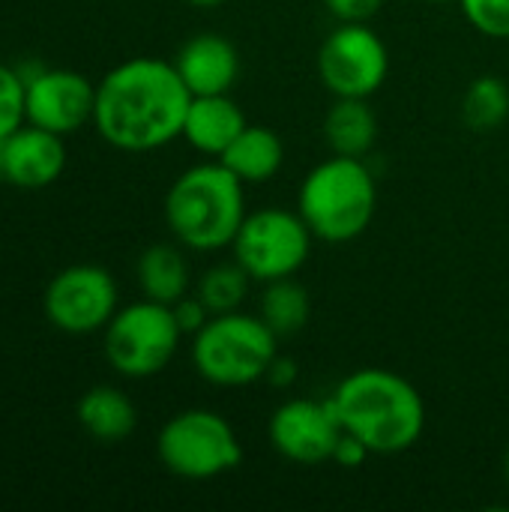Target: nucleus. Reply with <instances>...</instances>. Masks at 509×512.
I'll list each match as a JSON object with an SVG mask.
<instances>
[{
    "label": "nucleus",
    "mask_w": 509,
    "mask_h": 512,
    "mask_svg": "<svg viewBox=\"0 0 509 512\" xmlns=\"http://www.w3.org/2000/svg\"><path fill=\"white\" fill-rule=\"evenodd\" d=\"M192 93L174 63L132 57L96 84V132L123 153H147L183 135Z\"/></svg>",
    "instance_id": "1"
},
{
    "label": "nucleus",
    "mask_w": 509,
    "mask_h": 512,
    "mask_svg": "<svg viewBox=\"0 0 509 512\" xmlns=\"http://www.w3.org/2000/svg\"><path fill=\"white\" fill-rule=\"evenodd\" d=\"M342 432L357 438L372 456L411 450L426 429L420 390L399 372L366 366L339 381L330 396Z\"/></svg>",
    "instance_id": "2"
},
{
    "label": "nucleus",
    "mask_w": 509,
    "mask_h": 512,
    "mask_svg": "<svg viewBox=\"0 0 509 512\" xmlns=\"http://www.w3.org/2000/svg\"><path fill=\"white\" fill-rule=\"evenodd\" d=\"M246 219V183L219 159L186 168L165 195V222L192 252H219L234 243Z\"/></svg>",
    "instance_id": "3"
},
{
    "label": "nucleus",
    "mask_w": 509,
    "mask_h": 512,
    "mask_svg": "<svg viewBox=\"0 0 509 512\" xmlns=\"http://www.w3.org/2000/svg\"><path fill=\"white\" fill-rule=\"evenodd\" d=\"M378 207V186L363 159L330 156L318 162L300 183L297 213L324 243L357 240Z\"/></svg>",
    "instance_id": "4"
},
{
    "label": "nucleus",
    "mask_w": 509,
    "mask_h": 512,
    "mask_svg": "<svg viewBox=\"0 0 509 512\" xmlns=\"http://www.w3.org/2000/svg\"><path fill=\"white\" fill-rule=\"evenodd\" d=\"M279 354V336L246 312L213 315L192 336V366L213 387H249L267 378Z\"/></svg>",
    "instance_id": "5"
},
{
    "label": "nucleus",
    "mask_w": 509,
    "mask_h": 512,
    "mask_svg": "<svg viewBox=\"0 0 509 512\" xmlns=\"http://www.w3.org/2000/svg\"><path fill=\"white\" fill-rule=\"evenodd\" d=\"M156 453L165 471L180 480H216L243 462V444L234 426L207 408L174 414L156 438Z\"/></svg>",
    "instance_id": "6"
},
{
    "label": "nucleus",
    "mask_w": 509,
    "mask_h": 512,
    "mask_svg": "<svg viewBox=\"0 0 509 512\" xmlns=\"http://www.w3.org/2000/svg\"><path fill=\"white\" fill-rule=\"evenodd\" d=\"M105 333V360L123 378H153L174 360L183 330L174 309L156 300H138L114 312Z\"/></svg>",
    "instance_id": "7"
},
{
    "label": "nucleus",
    "mask_w": 509,
    "mask_h": 512,
    "mask_svg": "<svg viewBox=\"0 0 509 512\" xmlns=\"http://www.w3.org/2000/svg\"><path fill=\"white\" fill-rule=\"evenodd\" d=\"M315 234L303 222V216L282 207H267L246 213L231 252L234 261L252 276V282H276L285 276H294L309 252H312Z\"/></svg>",
    "instance_id": "8"
},
{
    "label": "nucleus",
    "mask_w": 509,
    "mask_h": 512,
    "mask_svg": "<svg viewBox=\"0 0 509 512\" xmlns=\"http://www.w3.org/2000/svg\"><path fill=\"white\" fill-rule=\"evenodd\" d=\"M390 72V51L366 21H342L318 51V75L336 99H369Z\"/></svg>",
    "instance_id": "9"
},
{
    "label": "nucleus",
    "mask_w": 509,
    "mask_h": 512,
    "mask_svg": "<svg viewBox=\"0 0 509 512\" xmlns=\"http://www.w3.org/2000/svg\"><path fill=\"white\" fill-rule=\"evenodd\" d=\"M42 309L51 327L69 336L105 330L117 312V282L99 264H72L48 282Z\"/></svg>",
    "instance_id": "10"
},
{
    "label": "nucleus",
    "mask_w": 509,
    "mask_h": 512,
    "mask_svg": "<svg viewBox=\"0 0 509 512\" xmlns=\"http://www.w3.org/2000/svg\"><path fill=\"white\" fill-rule=\"evenodd\" d=\"M342 435L345 432L330 399H288L273 411L267 423V438L273 450L285 462L306 468L333 462Z\"/></svg>",
    "instance_id": "11"
},
{
    "label": "nucleus",
    "mask_w": 509,
    "mask_h": 512,
    "mask_svg": "<svg viewBox=\"0 0 509 512\" xmlns=\"http://www.w3.org/2000/svg\"><path fill=\"white\" fill-rule=\"evenodd\" d=\"M96 84L72 69L39 66L24 78V117L30 126L48 129L54 135H72L93 123Z\"/></svg>",
    "instance_id": "12"
},
{
    "label": "nucleus",
    "mask_w": 509,
    "mask_h": 512,
    "mask_svg": "<svg viewBox=\"0 0 509 512\" xmlns=\"http://www.w3.org/2000/svg\"><path fill=\"white\" fill-rule=\"evenodd\" d=\"M66 168L63 135L39 126H18L3 138V177L18 189H45L60 180Z\"/></svg>",
    "instance_id": "13"
},
{
    "label": "nucleus",
    "mask_w": 509,
    "mask_h": 512,
    "mask_svg": "<svg viewBox=\"0 0 509 512\" xmlns=\"http://www.w3.org/2000/svg\"><path fill=\"white\" fill-rule=\"evenodd\" d=\"M171 63L192 96L231 93L240 78V54L219 33H198L186 39Z\"/></svg>",
    "instance_id": "14"
},
{
    "label": "nucleus",
    "mask_w": 509,
    "mask_h": 512,
    "mask_svg": "<svg viewBox=\"0 0 509 512\" xmlns=\"http://www.w3.org/2000/svg\"><path fill=\"white\" fill-rule=\"evenodd\" d=\"M246 126V114L231 99V93L192 96L180 138H186V144L195 147L198 153L219 159Z\"/></svg>",
    "instance_id": "15"
},
{
    "label": "nucleus",
    "mask_w": 509,
    "mask_h": 512,
    "mask_svg": "<svg viewBox=\"0 0 509 512\" xmlns=\"http://www.w3.org/2000/svg\"><path fill=\"white\" fill-rule=\"evenodd\" d=\"M75 417H78L81 429L102 444H120L138 426V411H135L132 399L123 390L108 387V384L87 390L78 399Z\"/></svg>",
    "instance_id": "16"
},
{
    "label": "nucleus",
    "mask_w": 509,
    "mask_h": 512,
    "mask_svg": "<svg viewBox=\"0 0 509 512\" xmlns=\"http://www.w3.org/2000/svg\"><path fill=\"white\" fill-rule=\"evenodd\" d=\"M219 162L246 186L252 183H267L279 174L282 162H285V147L282 138L267 129V126H246L231 147L219 156Z\"/></svg>",
    "instance_id": "17"
},
{
    "label": "nucleus",
    "mask_w": 509,
    "mask_h": 512,
    "mask_svg": "<svg viewBox=\"0 0 509 512\" xmlns=\"http://www.w3.org/2000/svg\"><path fill=\"white\" fill-rule=\"evenodd\" d=\"M138 288L147 300L174 306L192 288L189 261L180 252V243H156L138 258Z\"/></svg>",
    "instance_id": "18"
},
{
    "label": "nucleus",
    "mask_w": 509,
    "mask_h": 512,
    "mask_svg": "<svg viewBox=\"0 0 509 512\" xmlns=\"http://www.w3.org/2000/svg\"><path fill=\"white\" fill-rule=\"evenodd\" d=\"M324 141L336 156L366 159L378 141V117L369 99H336L324 117Z\"/></svg>",
    "instance_id": "19"
},
{
    "label": "nucleus",
    "mask_w": 509,
    "mask_h": 512,
    "mask_svg": "<svg viewBox=\"0 0 509 512\" xmlns=\"http://www.w3.org/2000/svg\"><path fill=\"white\" fill-rule=\"evenodd\" d=\"M309 315H312V297L294 276L264 282V291L258 300V318L279 339L300 333L309 324Z\"/></svg>",
    "instance_id": "20"
},
{
    "label": "nucleus",
    "mask_w": 509,
    "mask_h": 512,
    "mask_svg": "<svg viewBox=\"0 0 509 512\" xmlns=\"http://www.w3.org/2000/svg\"><path fill=\"white\" fill-rule=\"evenodd\" d=\"M509 117V87L498 75H480L462 96V120L474 132H495Z\"/></svg>",
    "instance_id": "21"
},
{
    "label": "nucleus",
    "mask_w": 509,
    "mask_h": 512,
    "mask_svg": "<svg viewBox=\"0 0 509 512\" xmlns=\"http://www.w3.org/2000/svg\"><path fill=\"white\" fill-rule=\"evenodd\" d=\"M249 282H252V276L237 261H228V264L210 267L198 279L195 294L210 309V315H225V312H237L243 306V300L249 294Z\"/></svg>",
    "instance_id": "22"
},
{
    "label": "nucleus",
    "mask_w": 509,
    "mask_h": 512,
    "mask_svg": "<svg viewBox=\"0 0 509 512\" xmlns=\"http://www.w3.org/2000/svg\"><path fill=\"white\" fill-rule=\"evenodd\" d=\"M24 123V78L18 66L0 60V138L12 135Z\"/></svg>",
    "instance_id": "23"
},
{
    "label": "nucleus",
    "mask_w": 509,
    "mask_h": 512,
    "mask_svg": "<svg viewBox=\"0 0 509 512\" xmlns=\"http://www.w3.org/2000/svg\"><path fill=\"white\" fill-rule=\"evenodd\" d=\"M474 30L489 39H509V0H459Z\"/></svg>",
    "instance_id": "24"
},
{
    "label": "nucleus",
    "mask_w": 509,
    "mask_h": 512,
    "mask_svg": "<svg viewBox=\"0 0 509 512\" xmlns=\"http://www.w3.org/2000/svg\"><path fill=\"white\" fill-rule=\"evenodd\" d=\"M174 318H177V324H180V330H183V336H195L213 315H210V309L201 303V297L198 294H186L183 300H177L174 306Z\"/></svg>",
    "instance_id": "25"
},
{
    "label": "nucleus",
    "mask_w": 509,
    "mask_h": 512,
    "mask_svg": "<svg viewBox=\"0 0 509 512\" xmlns=\"http://www.w3.org/2000/svg\"><path fill=\"white\" fill-rule=\"evenodd\" d=\"M384 0H324V6L339 18V21H369Z\"/></svg>",
    "instance_id": "26"
},
{
    "label": "nucleus",
    "mask_w": 509,
    "mask_h": 512,
    "mask_svg": "<svg viewBox=\"0 0 509 512\" xmlns=\"http://www.w3.org/2000/svg\"><path fill=\"white\" fill-rule=\"evenodd\" d=\"M264 381H270L273 387H291L294 381H297V363L294 360H288V357H279L276 354V360L270 363V369H267V378Z\"/></svg>",
    "instance_id": "27"
},
{
    "label": "nucleus",
    "mask_w": 509,
    "mask_h": 512,
    "mask_svg": "<svg viewBox=\"0 0 509 512\" xmlns=\"http://www.w3.org/2000/svg\"><path fill=\"white\" fill-rule=\"evenodd\" d=\"M192 6H219V3H225V0H189Z\"/></svg>",
    "instance_id": "28"
},
{
    "label": "nucleus",
    "mask_w": 509,
    "mask_h": 512,
    "mask_svg": "<svg viewBox=\"0 0 509 512\" xmlns=\"http://www.w3.org/2000/svg\"><path fill=\"white\" fill-rule=\"evenodd\" d=\"M504 477H507V486H509V450H507V456H504Z\"/></svg>",
    "instance_id": "29"
},
{
    "label": "nucleus",
    "mask_w": 509,
    "mask_h": 512,
    "mask_svg": "<svg viewBox=\"0 0 509 512\" xmlns=\"http://www.w3.org/2000/svg\"><path fill=\"white\" fill-rule=\"evenodd\" d=\"M0 177H3V138H0Z\"/></svg>",
    "instance_id": "30"
},
{
    "label": "nucleus",
    "mask_w": 509,
    "mask_h": 512,
    "mask_svg": "<svg viewBox=\"0 0 509 512\" xmlns=\"http://www.w3.org/2000/svg\"><path fill=\"white\" fill-rule=\"evenodd\" d=\"M435 3H450V0H435Z\"/></svg>",
    "instance_id": "31"
}]
</instances>
